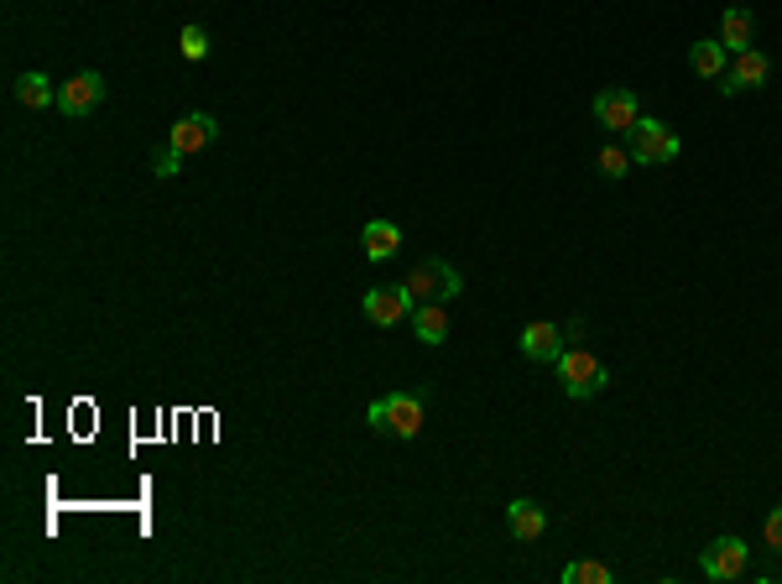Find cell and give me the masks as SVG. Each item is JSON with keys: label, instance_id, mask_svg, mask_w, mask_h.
<instances>
[{"label": "cell", "instance_id": "2e32d148", "mask_svg": "<svg viewBox=\"0 0 782 584\" xmlns=\"http://www.w3.org/2000/svg\"><path fill=\"white\" fill-rule=\"evenodd\" d=\"M751 32H757V21H751V11H741V5H730V11H720V42L730 47V53H746V47H751Z\"/></svg>", "mask_w": 782, "mask_h": 584}, {"label": "cell", "instance_id": "5b68a950", "mask_svg": "<svg viewBox=\"0 0 782 584\" xmlns=\"http://www.w3.org/2000/svg\"><path fill=\"white\" fill-rule=\"evenodd\" d=\"M412 308H418V302H412V293H407V287H371V293H365L361 298V313H365V323H376V329H397V323H407L412 319Z\"/></svg>", "mask_w": 782, "mask_h": 584}, {"label": "cell", "instance_id": "7a4b0ae2", "mask_svg": "<svg viewBox=\"0 0 782 584\" xmlns=\"http://www.w3.org/2000/svg\"><path fill=\"white\" fill-rule=\"evenodd\" d=\"M626 152H631V162H642V167H658V162H673L683 152L679 146V131L668 121H637L631 131H626Z\"/></svg>", "mask_w": 782, "mask_h": 584}, {"label": "cell", "instance_id": "7402d4cb", "mask_svg": "<svg viewBox=\"0 0 782 584\" xmlns=\"http://www.w3.org/2000/svg\"><path fill=\"white\" fill-rule=\"evenodd\" d=\"M762 543L772 548V553H782V506H778V511H767V522H762Z\"/></svg>", "mask_w": 782, "mask_h": 584}, {"label": "cell", "instance_id": "4fadbf2b", "mask_svg": "<svg viewBox=\"0 0 782 584\" xmlns=\"http://www.w3.org/2000/svg\"><path fill=\"white\" fill-rule=\"evenodd\" d=\"M361 245H365V256H371V262H392V256L401 251V230L392 220H371L361 230Z\"/></svg>", "mask_w": 782, "mask_h": 584}, {"label": "cell", "instance_id": "7c38bea8", "mask_svg": "<svg viewBox=\"0 0 782 584\" xmlns=\"http://www.w3.org/2000/svg\"><path fill=\"white\" fill-rule=\"evenodd\" d=\"M506 527H511L517 543H538L542 532H548V517H542V506H532V502H511L506 506Z\"/></svg>", "mask_w": 782, "mask_h": 584}, {"label": "cell", "instance_id": "9c48e42d", "mask_svg": "<svg viewBox=\"0 0 782 584\" xmlns=\"http://www.w3.org/2000/svg\"><path fill=\"white\" fill-rule=\"evenodd\" d=\"M746 559H751V553H746L741 538H715V543L700 553V569L709 574V580H741Z\"/></svg>", "mask_w": 782, "mask_h": 584}, {"label": "cell", "instance_id": "d6986e66", "mask_svg": "<svg viewBox=\"0 0 782 584\" xmlns=\"http://www.w3.org/2000/svg\"><path fill=\"white\" fill-rule=\"evenodd\" d=\"M178 47H183V58H188V63H203V58H209V32H203V26H183Z\"/></svg>", "mask_w": 782, "mask_h": 584}, {"label": "cell", "instance_id": "ac0fdd59", "mask_svg": "<svg viewBox=\"0 0 782 584\" xmlns=\"http://www.w3.org/2000/svg\"><path fill=\"white\" fill-rule=\"evenodd\" d=\"M563 584H616V574L605 564H590V559H580V564L563 569Z\"/></svg>", "mask_w": 782, "mask_h": 584}, {"label": "cell", "instance_id": "30bf717a", "mask_svg": "<svg viewBox=\"0 0 782 584\" xmlns=\"http://www.w3.org/2000/svg\"><path fill=\"white\" fill-rule=\"evenodd\" d=\"M220 136V121L214 115H183V121H173V131H167V146H178L183 157H194V152H203V146Z\"/></svg>", "mask_w": 782, "mask_h": 584}, {"label": "cell", "instance_id": "277c9868", "mask_svg": "<svg viewBox=\"0 0 782 584\" xmlns=\"http://www.w3.org/2000/svg\"><path fill=\"white\" fill-rule=\"evenodd\" d=\"M407 293H412V302H449V298H460V272L449 262H439V256H428V262H418L412 272H407Z\"/></svg>", "mask_w": 782, "mask_h": 584}, {"label": "cell", "instance_id": "44dd1931", "mask_svg": "<svg viewBox=\"0 0 782 584\" xmlns=\"http://www.w3.org/2000/svg\"><path fill=\"white\" fill-rule=\"evenodd\" d=\"M178 167H183V152H178V146L162 142L157 157H152V173H157V178H178Z\"/></svg>", "mask_w": 782, "mask_h": 584}, {"label": "cell", "instance_id": "5bb4252c", "mask_svg": "<svg viewBox=\"0 0 782 584\" xmlns=\"http://www.w3.org/2000/svg\"><path fill=\"white\" fill-rule=\"evenodd\" d=\"M725 63H730V47H725L720 37H704V42H694V47H689V68H694L700 79H720Z\"/></svg>", "mask_w": 782, "mask_h": 584}, {"label": "cell", "instance_id": "52a82bcc", "mask_svg": "<svg viewBox=\"0 0 782 584\" xmlns=\"http://www.w3.org/2000/svg\"><path fill=\"white\" fill-rule=\"evenodd\" d=\"M767 74H772V63H767V53H757V47H746V53H730V63H725L720 74V95H741V89H762Z\"/></svg>", "mask_w": 782, "mask_h": 584}, {"label": "cell", "instance_id": "9a60e30c", "mask_svg": "<svg viewBox=\"0 0 782 584\" xmlns=\"http://www.w3.org/2000/svg\"><path fill=\"white\" fill-rule=\"evenodd\" d=\"M412 334H418L422 344H443L449 340V308H443V302H418V308H412Z\"/></svg>", "mask_w": 782, "mask_h": 584}, {"label": "cell", "instance_id": "ffe728a7", "mask_svg": "<svg viewBox=\"0 0 782 584\" xmlns=\"http://www.w3.org/2000/svg\"><path fill=\"white\" fill-rule=\"evenodd\" d=\"M601 173H605V178H626V173H631V152H621V146H605V152H601Z\"/></svg>", "mask_w": 782, "mask_h": 584}, {"label": "cell", "instance_id": "e0dca14e", "mask_svg": "<svg viewBox=\"0 0 782 584\" xmlns=\"http://www.w3.org/2000/svg\"><path fill=\"white\" fill-rule=\"evenodd\" d=\"M16 100L26 110H42V104H58V84L42 79V74H21L16 79Z\"/></svg>", "mask_w": 782, "mask_h": 584}, {"label": "cell", "instance_id": "8992f818", "mask_svg": "<svg viewBox=\"0 0 782 584\" xmlns=\"http://www.w3.org/2000/svg\"><path fill=\"white\" fill-rule=\"evenodd\" d=\"M595 121H601L605 131L626 136L631 125L642 121V104H637V95H631V89H621V84H616V89H601V95H595Z\"/></svg>", "mask_w": 782, "mask_h": 584}, {"label": "cell", "instance_id": "3957f363", "mask_svg": "<svg viewBox=\"0 0 782 584\" xmlns=\"http://www.w3.org/2000/svg\"><path fill=\"white\" fill-rule=\"evenodd\" d=\"M559 382H563V392H569L574 403H584V397L605 392L610 371H605V361L601 355H590V350H563L559 355Z\"/></svg>", "mask_w": 782, "mask_h": 584}, {"label": "cell", "instance_id": "ba28073f", "mask_svg": "<svg viewBox=\"0 0 782 584\" xmlns=\"http://www.w3.org/2000/svg\"><path fill=\"white\" fill-rule=\"evenodd\" d=\"M100 100H104V79L95 68H84V74H74L68 84H58V110L68 121H74V115H89Z\"/></svg>", "mask_w": 782, "mask_h": 584}, {"label": "cell", "instance_id": "8fae6325", "mask_svg": "<svg viewBox=\"0 0 782 584\" xmlns=\"http://www.w3.org/2000/svg\"><path fill=\"white\" fill-rule=\"evenodd\" d=\"M521 355H527V361H553V365H559L563 329H559V323H548V319L527 323V329H521Z\"/></svg>", "mask_w": 782, "mask_h": 584}, {"label": "cell", "instance_id": "6da1fadb", "mask_svg": "<svg viewBox=\"0 0 782 584\" xmlns=\"http://www.w3.org/2000/svg\"><path fill=\"white\" fill-rule=\"evenodd\" d=\"M365 428L386 439H418L422 433V397L418 392H392L382 403L365 407Z\"/></svg>", "mask_w": 782, "mask_h": 584}]
</instances>
